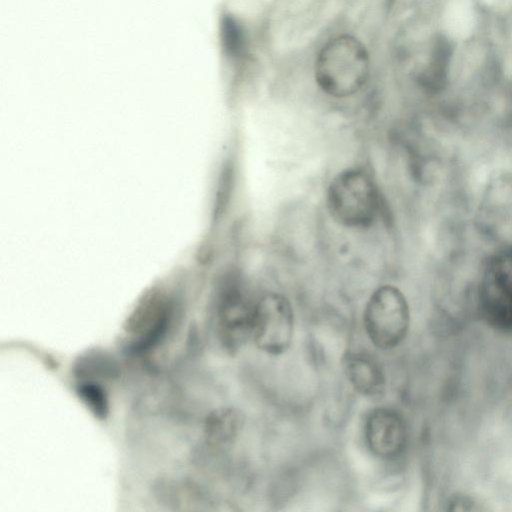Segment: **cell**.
I'll return each instance as SVG.
<instances>
[{"label":"cell","mask_w":512,"mask_h":512,"mask_svg":"<svg viewBox=\"0 0 512 512\" xmlns=\"http://www.w3.org/2000/svg\"><path fill=\"white\" fill-rule=\"evenodd\" d=\"M293 326V310L286 297L269 293L256 303L252 337L264 352L283 353L292 341Z\"/></svg>","instance_id":"cell-7"},{"label":"cell","mask_w":512,"mask_h":512,"mask_svg":"<svg viewBox=\"0 0 512 512\" xmlns=\"http://www.w3.org/2000/svg\"><path fill=\"white\" fill-rule=\"evenodd\" d=\"M365 436L369 448L377 457L394 459L398 457L406 444V425L396 411L378 408L367 417Z\"/></svg>","instance_id":"cell-8"},{"label":"cell","mask_w":512,"mask_h":512,"mask_svg":"<svg viewBox=\"0 0 512 512\" xmlns=\"http://www.w3.org/2000/svg\"><path fill=\"white\" fill-rule=\"evenodd\" d=\"M314 72L316 83L325 94L337 99L351 97L369 79V53L354 36L337 35L322 46Z\"/></svg>","instance_id":"cell-1"},{"label":"cell","mask_w":512,"mask_h":512,"mask_svg":"<svg viewBox=\"0 0 512 512\" xmlns=\"http://www.w3.org/2000/svg\"><path fill=\"white\" fill-rule=\"evenodd\" d=\"M326 205L332 219L350 229L373 226L384 213V199L372 176L362 168H347L330 181Z\"/></svg>","instance_id":"cell-2"},{"label":"cell","mask_w":512,"mask_h":512,"mask_svg":"<svg viewBox=\"0 0 512 512\" xmlns=\"http://www.w3.org/2000/svg\"><path fill=\"white\" fill-rule=\"evenodd\" d=\"M243 415L233 407H222L210 412L203 427L206 443L212 448H222L231 444L241 431Z\"/></svg>","instance_id":"cell-10"},{"label":"cell","mask_w":512,"mask_h":512,"mask_svg":"<svg viewBox=\"0 0 512 512\" xmlns=\"http://www.w3.org/2000/svg\"><path fill=\"white\" fill-rule=\"evenodd\" d=\"M347 377L353 387L365 396H377L385 387V376L379 362L370 354L355 352L345 359Z\"/></svg>","instance_id":"cell-9"},{"label":"cell","mask_w":512,"mask_h":512,"mask_svg":"<svg viewBox=\"0 0 512 512\" xmlns=\"http://www.w3.org/2000/svg\"><path fill=\"white\" fill-rule=\"evenodd\" d=\"M224 48L232 57H240L247 50V37L243 26L233 17L227 16L222 23Z\"/></svg>","instance_id":"cell-13"},{"label":"cell","mask_w":512,"mask_h":512,"mask_svg":"<svg viewBox=\"0 0 512 512\" xmlns=\"http://www.w3.org/2000/svg\"><path fill=\"white\" fill-rule=\"evenodd\" d=\"M255 305L236 284L220 291L216 305V329L223 348L233 353L252 337Z\"/></svg>","instance_id":"cell-6"},{"label":"cell","mask_w":512,"mask_h":512,"mask_svg":"<svg viewBox=\"0 0 512 512\" xmlns=\"http://www.w3.org/2000/svg\"><path fill=\"white\" fill-rule=\"evenodd\" d=\"M115 359L108 353L100 350H90L76 359L73 372L84 380L94 378H113L118 375L119 369Z\"/></svg>","instance_id":"cell-11"},{"label":"cell","mask_w":512,"mask_h":512,"mask_svg":"<svg viewBox=\"0 0 512 512\" xmlns=\"http://www.w3.org/2000/svg\"><path fill=\"white\" fill-rule=\"evenodd\" d=\"M174 304L163 292L152 291L142 297L124 323L131 336L130 353L141 354L157 347L173 323Z\"/></svg>","instance_id":"cell-4"},{"label":"cell","mask_w":512,"mask_h":512,"mask_svg":"<svg viewBox=\"0 0 512 512\" xmlns=\"http://www.w3.org/2000/svg\"><path fill=\"white\" fill-rule=\"evenodd\" d=\"M479 300L482 315L491 326L512 331V250H503L488 261Z\"/></svg>","instance_id":"cell-5"},{"label":"cell","mask_w":512,"mask_h":512,"mask_svg":"<svg viewBox=\"0 0 512 512\" xmlns=\"http://www.w3.org/2000/svg\"><path fill=\"white\" fill-rule=\"evenodd\" d=\"M409 322L407 300L397 287L383 285L370 296L364 311V324L376 347L390 349L401 343Z\"/></svg>","instance_id":"cell-3"},{"label":"cell","mask_w":512,"mask_h":512,"mask_svg":"<svg viewBox=\"0 0 512 512\" xmlns=\"http://www.w3.org/2000/svg\"><path fill=\"white\" fill-rule=\"evenodd\" d=\"M76 394L95 418L105 420L108 417L109 399L100 384L92 380H84L77 385Z\"/></svg>","instance_id":"cell-12"}]
</instances>
